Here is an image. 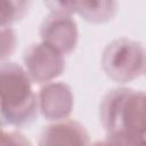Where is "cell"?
<instances>
[{
  "instance_id": "cell-11",
  "label": "cell",
  "mask_w": 146,
  "mask_h": 146,
  "mask_svg": "<svg viewBox=\"0 0 146 146\" xmlns=\"http://www.w3.org/2000/svg\"><path fill=\"white\" fill-rule=\"evenodd\" d=\"M0 146H31L30 141L21 133L0 130Z\"/></svg>"
},
{
  "instance_id": "cell-8",
  "label": "cell",
  "mask_w": 146,
  "mask_h": 146,
  "mask_svg": "<svg viewBox=\"0 0 146 146\" xmlns=\"http://www.w3.org/2000/svg\"><path fill=\"white\" fill-rule=\"evenodd\" d=\"M68 14L79 13L86 17V19L91 22H103L112 17L114 9L112 6L115 3L112 2H66Z\"/></svg>"
},
{
  "instance_id": "cell-9",
  "label": "cell",
  "mask_w": 146,
  "mask_h": 146,
  "mask_svg": "<svg viewBox=\"0 0 146 146\" xmlns=\"http://www.w3.org/2000/svg\"><path fill=\"white\" fill-rule=\"evenodd\" d=\"M26 2L0 1V27H8L26 13Z\"/></svg>"
},
{
  "instance_id": "cell-3",
  "label": "cell",
  "mask_w": 146,
  "mask_h": 146,
  "mask_svg": "<svg viewBox=\"0 0 146 146\" xmlns=\"http://www.w3.org/2000/svg\"><path fill=\"white\" fill-rule=\"evenodd\" d=\"M104 67L107 74L117 81L131 80L143 72L144 50L136 42L117 40L106 48Z\"/></svg>"
},
{
  "instance_id": "cell-7",
  "label": "cell",
  "mask_w": 146,
  "mask_h": 146,
  "mask_svg": "<svg viewBox=\"0 0 146 146\" xmlns=\"http://www.w3.org/2000/svg\"><path fill=\"white\" fill-rule=\"evenodd\" d=\"M38 104L44 116L54 120L63 119L71 112L72 95L67 86L49 83L41 90Z\"/></svg>"
},
{
  "instance_id": "cell-10",
  "label": "cell",
  "mask_w": 146,
  "mask_h": 146,
  "mask_svg": "<svg viewBox=\"0 0 146 146\" xmlns=\"http://www.w3.org/2000/svg\"><path fill=\"white\" fill-rule=\"evenodd\" d=\"M15 33L9 27H0V59L10 56L15 49Z\"/></svg>"
},
{
  "instance_id": "cell-1",
  "label": "cell",
  "mask_w": 146,
  "mask_h": 146,
  "mask_svg": "<svg viewBox=\"0 0 146 146\" xmlns=\"http://www.w3.org/2000/svg\"><path fill=\"white\" fill-rule=\"evenodd\" d=\"M38 97L25 70L15 63L0 64V120L21 127L38 113Z\"/></svg>"
},
{
  "instance_id": "cell-5",
  "label": "cell",
  "mask_w": 146,
  "mask_h": 146,
  "mask_svg": "<svg viewBox=\"0 0 146 146\" xmlns=\"http://www.w3.org/2000/svg\"><path fill=\"white\" fill-rule=\"evenodd\" d=\"M42 42L50 46L59 54H70L78 40V30L68 14L52 11L41 27Z\"/></svg>"
},
{
  "instance_id": "cell-6",
  "label": "cell",
  "mask_w": 146,
  "mask_h": 146,
  "mask_svg": "<svg viewBox=\"0 0 146 146\" xmlns=\"http://www.w3.org/2000/svg\"><path fill=\"white\" fill-rule=\"evenodd\" d=\"M39 146H90L86 130L74 121L65 120L49 125L41 135Z\"/></svg>"
},
{
  "instance_id": "cell-4",
  "label": "cell",
  "mask_w": 146,
  "mask_h": 146,
  "mask_svg": "<svg viewBox=\"0 0 146 146\" xmlns=\"http://www.w3.org/2000/svg\"><path fill=\"white\" fill-rule=\"evenodd\" d=\"M26 73L32 81L46 83L59 75L64 67L63 55L41 42L34 44L25 54Z\"/></svg>"
},
{
  "instance_id": "cell-2",
  "label": "cell",
  "mask_w": 146,
  "mask_h": 146,
  "mask_svg": "<svg viewBox=\"0 0 146 146\" xmlns=\"http://www.w3.org/2000/svg\"><path fill=\"white\" fill-rule=\"evenodd\" d=\"M100 113L103 124L108 135H145L143 92L131 89L112 90L104 98Z\"/></svg>"
}]
</instances>
